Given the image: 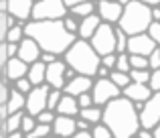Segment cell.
I'll return each mask as SVG.
<instances>
[{"mask_svg": "<svg viewBox=\"0 0 160 138\" xmlns=\"http://www.w3.org/2000/svg\"><path fill=\"white\" fill-rule=\"evenodd\" d=\"M6 118H8V110H6V104L2 102V104H0V124H2Z\"/></svg>", "mask_w": 160, "mask_h": 138, "instance_id": "f5cc1de1", "label": "cell"}, {"mask_svg": "<svg viewBox=\"0 0 160 138\" xmlns=\"http://www.w3.org/2000/svg\"><path fill=\"white\" fill-rule=\"evenodd\" d=\"M22 27H24V24H20V23H16V24H12V27H8L4 41H6V43H16V45H18V43H20V39L24 37Z\"/></svg>", "mask_w": 160, "mask_h": 138, "instance_id": "d4e9b609", "label": "cell"}, {"mask_svg": "<svg viewBox=\"0 0 160 138\" xmlns=\"http://www.w3.org/2000/svg\"><path fill=\"white\" fill-rule=\"evenodd\" d=\"M122 4L118 0H98L95 2V12L102 18V23H109V24H118L122 14Z\"/></svg>", "mask_w": 160, "mask_h": 138, "instance_id": "8fae6325", "label": "cell"}, {"mask_svg": "<svg viewBox=\"0 0 160 138\" xmlns=\"http://www.w3.org/2000/svg\"><path fill=\"white\" fill-rule=\"evenodd\" d=\"M91 85H93V77H89V75H81V73H75L69 81H65L63 91H65V94H69V95H79V94H83V91H89Z\"/></svg>", "mask_w": 160, "mask_h": 138, "instance_id": "2e32d148", "label": "cell"}, {"mask_svg": "<svg viewBox=\"0 0 160 138\" xmlns=\"http://www.w3.org/2000/svg\"><path fill=\"white\" fill-rule=\"evenodd\" d=\"M6 95H8V79L2 75V71H0V104L6 102Z\"/></svg>", "mask_w": 160, "mask_h": 138, "instance_id": "7bdbcfd3", "label": "cell"}, {"mask_svg": "<svg viewBox=\"0 0 160 138\" xmlns=\"http://www.w3.org/2000/svg\"><path fill=\"white\" fill-rule=\"evenodd\" d=\"M77 126H75V116H65V114H55V120L51 122V134L55 136H73Z\"/></svg>", "mask_w": 160, "mask_h": 138, "instance_id": "9a60e30c", "label": "cell"}, {"mask_svg": "<svg viewBox=\"0 0 160 138\" xmlns=\"http://www.w3.org/2000/svg\"><path fill=\"white\" fill-rule=\"evenodd\" d=\"M113 33H116V53H128L126 51V47H128V35L118 24L113 27Z\"/></svg>", "mask_w": 160, "mask_h": 138, "instance_id": "484cf974", "label": "cell"}, {"mask_svg": "<svg viewBox=\"0 0 160 138\" xmlns=\"http://www.w3.org/2000/svg\"><path fill=\"white\" fill-rule=\"evenodd\" d=\"M118 2H120V4H122V6H124V4H128V2H130V0H118Z\"/></svg>", "mask_w": 160, "mask_h": 138, "instance_id": "91938a15", "label": "cell"}, {"mask_svg": "<svg viewBox=\"0 0 160 138\" xmlns=\"http://www.w3.org/2000/svg\"><path fill=\"white\" fill-rule=\"evenodd\" d=\"M128 59H130V69H148V57L146 55L128 53Z\"/></svg>", "mask_w": 160, "mask_h": 138, "instance_id": "83f0119b", "label": "cell"}, {"mask_svg": "<svg viewBox=\"0 0 160 138\" xmlns=\"http://www.w3.org/2000/svg\"><path fill=\"white\" fill-rule=\"evenodd\" d=\"M75 138H91V130H75V134H73Z\"/></svg>", "mask_w": 160, "mask_h": 138, "instance_id": "816d5d0a", "label": "cell"}, {"mask_svg": "<svg viewBox=\"0 0 160 138\" xmlns=\"http://www.w3.org/2000/svg\"><path fill=\"white\" fill-rule=\"evenodd\" d=\"M55 114H65V116H77L79 114V106H77V98L69 95L63 91L61 100L55 106Z\"/></svg>", "mask_w": 160, "mask_h": 138, "instance_id": "ffe728a7", "label": "cell"}, {"mask_svg": "<svg viewBox=\"0 0 160 138\" xmlns=\"http://www.w3.org/2000/svg\"><path fill=\"white\" fill-rule=\"evenodd\" d=\"M4 104H6L8 114L24 110V94H20L16 87H8V95H6V102Z\"/></svg>", "mask_w": 160, "mask_h": 138, "instance_id": "44dd1931", "label": "cell"}, {"mask_svg": "<svg viewBox=\"0 0 160 138\" xmlns=\"http://www.w3.org/2000/svg\"><path fill=\"white\" fill-rule=\"evenodd\" d=\"M160 67V47H156L152 53L148 55V69H158Z\"/></svg>", "mask_w": 160, "mask_h": 138, "instance_id": "ab89813d", "label": "cell"}, {"mask_svg": "<svg viewBox=\"0 0 160 138\" xmlns=\"http://www.w3.org/2000/svg\"><path fill=\"white\" fill-rule=\"evenodd\" d=\"M158 6H160V4H158Z\"/></svg>", "mask_w": 160, "mask_h": 138, "instance_id": "be15d7a7", "label": "cell"}, {"mask_svg": "<svg viewBox=\"0 0 160 138\" xmlns=\"http://www.w3.org/2000/svg\"><path fill=\"white\" fill-rule=\"evenodd\" d=\"M65 61L63 59H55L51 63H47L45 67V83L49 87H57V89H63L65 85Z\"/></svg>", "mask_w": 160, "mask_h": 138, "instance_id": "7c38bea8", "label": "cell"}, {"mask_svg": "<svg viewBox=\"0 0 160 138\" xmlns=\"http://www.w3.org/2000/svg\"><path fill=\"white\" fill-rule=\"evenodd\" d=\"M61 20H63V27H65L67 31L73 33V35H77V27H79V18H77V16H73L71 12H67Z\"/></svg>", "mask_w": 160, "mask_h": 138, "instance_id": "1f68e13d", "label": "cell"}, {"mask_svg": "<svg viewBox=\"0 0 160 138\" xmlns=\"http://www.w3.org/2000/svg\"><path fill=\"white\" fill-rule=\"evenodd\" d=\"M152 23V14H150V6L140 0H130L122 8L118 27L126 33V35H138V33H146L148 24Z\"/></svg>", "mask_w": 160, "mask_h": 138, "instance_id": "277c9868", "label": "cell"}, {"mask_svg": "<svg viewBox=\"0 0 160 138\" xmlns=\"http://www.w3.org/2000/svg\"><path fill=\"white\" fill-rule=\"evenodd\" d=\"M75 98H77V106H79V108H87V106H91V104H93L89 91H83V94L75 95Z\"/></svg>", "mask_w": 160, "mask_h": 138, "instance_id": "b9f144b4", "label": "cell"}, {"mask_svg": "<svg viewBox=\"0 0 160 138\" xmlns=\"http://www.w3.org/2000/svg\"><path fill=\"white\" fill-rule=\"evenodd\" d=\"M63 61H65V65L73 67L77 73L89 75V77H95V71L99 67V55L93 51L89 41L79 39V37L63 53Z\"/></svg>", "mask_w": 160, "mask_h": 138, "instance_id": "3957f363", "label": "cell"}, {"mask_svg": "<svg viewBox=\"0 0 160 138\" xmlns=\"http://www.w3.org/2000/svg\"><path fill=\"white\" fill-rule=\"evenodd\" d=\"M63 95V89H57V87H51L47 94V108L49 110H55V106H57V102L61 100Z\"/></svg>", "mask_w": 160, "mask_h": 138, "instance_id": "836d02e7", "label": "cell"}, {"mask_svg": "<svg viewBox=\"0 0 160 138\" xmlns=\"http://www.w3.org/2000/svg\"><path fill=\"white\" fill-rule=\"evenodd\" d=\"M138 118H140V126L152 130L160 120V91H152L148 100L144 102L142 110L138 112Z\"/></svg>", "mask_w": 160, "mask_h": 138, "instance_id": "ba28073f", "label": "cell"}, {"mask_svg": "<svg viewBox=\"0 0 160 138\" xmlns=\"http://www.w3.org/2000/svg\"><path fill=\"white\" fill-rule=\"evenodd\" d=\"M89 94H91V100H93L95 106L102 108L103 104L109 102V100L122 95V89L109 77H98V79H93V85H91Z\"/></svg>", "mask_w": 160, "mask_h": 138, "instance_id": "52a82bcc", "label": "cell"}, {"mask_svg": "<svg viewBox=\"0 0 160 138\" xmlns=\"http://www.w3.org/2000/svg\"><path fill=\"white\" fill-rule=\"evenodd\" d=\"M67 6L63 0H35L31 10L32 20H59L67 14Z\"/></svg>", "mask_w": 160, "mask_h": 138, "instance_id": "5b68a950", "label": "cell"}, {"mask_svg": "<svg viewBox=\"0 0 160 138\" xmlns=\"http://www.w3.org/2000/svg\"><path fill=\"white\" fill-rule=\"evenodd\" d=\"M156 47L158 45L148 37V33H138V35L128 37V47H126V51L134 53V55H146L148 57Z\"/></svg>", "mask_w": 160, "mask_h": 138, "instance_id": "30bf717a", "label": "cell"}, {"mask_svg": "<svg viewBox=\"0 0 160 138\" xmlns=\"http://www.w3.org/2000/svg\"><path fill=\"white\" fill-rule=\"evenodd\" d=\"M89 45L99 57L106 53H116V33H113V24L109 23H99L95 33L89 37Z\"/></svg>", "mask_w": 160, "mask_h": 138, "instance_id": "8992f818", "label": "cell"}, {"mask_svg": "<svg viewBox=\"0 0 160 138\" xmlns=\"http://www.w3.org/2000/svg\"><path fill=\"white\" fill-rule=\"evenodd\" d=\"M108 77L112 79V81L116 83V85L120 87V89H122L124 85H128V83H130V75L126 73V71H118V69H112V71H109V75H108Z\"/></svg>", "mask_w": 160, "mask_h": 138, "instance_id": "4316f807", "label": "cell"}, {"mask_svg": "<svg viewBox=\"0 0 160 138\" xmlns=\"http://www.w3.org/2000/svg\"><path fill=\"white\" fill-rule=\"evenodd\" d=\"M35 118H37V122H41V124H51L53 120H55V110L45 108V110H41L39 114L35 116Z\"/></svg>", "mask_w": 160, "mask_h": 138, "instance_id": "74e56055", "label": "cell"}, {"mask_svg": "<svg viewBox=\"0 0 160 138\" xmlns=\"http://www.w3.org/2000/svg\"><path fill=\"white\" fill-rule=\"evenodd\" d=\"M150 89L152 91H160V67L150 71V81H148Z\"/></svg>", "mask_w": 160, "mask_h": 138, "instance_id": "f35d334b", "label": "cell"}, {"mask_svg": "<svg viewBox=\"0 0 160 138\" xmlns=\"http://www.w3.org/2000/svg\"><path fill=\"white\" fill-rule=\"evenodd\" d=\"M31 10H32V0H6V14L14 16L16 23L20 24L31 20Z\"/></svg>", "mask_w": 160, "mask_h": 138, "instance_id": "4fadbf2b", "label": "cell"}, {"mask_svg": "<svg viewBox=\"0 0 160 138\" xmlns=\"http://www.w3.org/2000/svg\"><path fill=\"white\" fill-rule=\"evenodd\" d=\"M146 33H148V37L160 47V20H152L148 24V28H146Z\"/></svg>", "mask_w": 160, "mask_h": 138, "instance_id": "e575fe53", "label": "cell"}, {"mask_svg": "<svg viewBox=\"0 0 160 138\" xmlns=\"http://www.w3.org/2000/svg\"><path fill=\"white\" fill-rule=\"evenodd\" d=\"M130 81H138V83H148L150 81V69H130Z\"/></svg>", "mask_w": 160, "mask_h": 138, "instance_id": "f1b7e54d", "label": "cell"}, {"mask_svg": "<svg viewBox=\"0 0 160 138\" xmlns=\"http://www.w3.org/2000/svg\"><path fill=\"white\" fill-rule=\"evenodd\" d=\"M32 2H35V0H32Z\"/></svg>", "mask_w": 160, "mask_h": 138, "instance_id": "6125c7cd", "label": "cell"}, {"mask_svg": "<svg viewBox=\"0 0 160 138\" xmlns=\"http://www.w3.org/2000/svg\"><path fill=\"white\" fill-rule=\"evenodd\" d=\"M8 61V53H6V41H0V71H2L4 63Z\"/></svg>", "mask_w": 160, "mask_h": 138, "instance_id": "f6af8a7d", "label": "cell"}, {"mask_svg": "<svg viewBox=\"0 0 160 138\" xmlns=\"http://www.w3.org/2000/svg\"><path fill=\"white\" fill-rule=\"evenodd\" d=\"M140 2L148 4V6H158V4H160V0H140Z\"/></svg>", "mask_w": 160, "mask_h": 138, "instance_id": "6f0895ef", "label": "cell"}, {"mask_svg": "<svg viewBox=\"0 0 160 138\" xmlns=\"http://www.w3.org/2000/svg\"><path fill=\"white\" fill-rule=\"evenodd\" d=\"M49 134H51V124H41V122H37L32 126V130L27 132L28 138H39V136H49Z\"/></svg>", "mask_w": 160, "mask_h": 138, "instance_id": "f546056e", "label": "cell"}, {"mask_svg": "<svg viewBox=\"0 0 160 138\" xmlns=\"http://www.w3.org/2000/svg\"><path fill=\"white\" fill-rule=\"evenodd\" d=\"M99 63L108 69H113L116 67V53H106V55L99 57Z\"/></svg>", "mask_w": 160, "mask_h": 138, "instance_id": "60d3db41", "label": "cell"}, {"mask_svg": "<svg viewBox=\"0 0 160 138\" xmlns=\"http://www.w3.org/2000/svg\"><path fill=\"white\" fill-rule=\"evenodd\" d=\"M12 87H16V89L20 91V94H24L27 95L28 91H31V87H32V83L28 81V77L24 75V77H18L16 81H12Z\"/></svg>", "mask_w": 160, "mask_h": 138, "instance_id": "8d00e7d4", "label": "cell"}, {"mask_svg": "<svg viewBox=\"0 0 160 138\" xmlns=\"http://www.w3.org/2000/svg\"><path fill=\"white\" fill-rule=\"evenodd\" d=\"M136 136H140V138H152V130H148V128H138V132H136Z\"/></svg>", "mask_w": 160, "mask_h": 138, "instance_id": "681fc988", "label": "cell"}, {"mask_svg": "<svg viewBox=\"0 0 160 138\" xmlns=\"http://www.w3.org/2000/svg\"><path fill=\"white\" fill-rule=\"evenodd\" d=\"M152 136H154V138H160V120H158L156 126L152 128Z\"/></svg>", "mask_w": 160, "mask_h": 138, "instance_id": "9f6ffc18", "label": "cell"}, {"mask_svg": "<svg viewBox=\"0 0 160 138\" xmlns=\"http://www.w3.org/2000/svg\"><path fill=\"white\" fill-rule=\"evenodd\" d=\"M118 71H130V59H128V53H116V67Z\"/></svg>", "mask_w": 160, "mask_h": 138, "instance_id": "d590c367", "label": "cell"}, {"mask_svg": "<svg viewBox=\"0 0 160 138\" xmlns=\"http://www.w3.org/2000/svg\"><path fill=\"white\" fill-rule=\"evenodd\" d=\"M27 69H28V63H24L22 59L18 57H8V61L4 63L2 67V75L8 79V81H16L18 77H24L27 75Z\"/></svg>", "mask_w": 160, "mask_h": 138, "instance_id": "ac0fdd59", "label": "cell"}, {"mask_svg": "<svg viewBox=\"0 0 160 138\" xmlns=\"http://www.w3.org/2000/svg\"><path fill=\"white\" fill-rule=\"evenodd\" d=\"M8 31V23H6V12H0V41H4Z\"/></svg>", "mask_w": 160, "mask_h": 138, "instance_id": "ee69618b", "label": "cell"}, {"mask_svg": "<svg viewBox=\"0 0 160 138\" xmlns=\"http://www.w3.org/2000/svg\"><path fill=\"white\" fill-rule=\"evenodd\" d=\"M91 138H112V132L103 122H98L91 126Z\"/></svg>", "mask_w": 160, "mask_h": 138, "instance_id": "4dcf8cb0", "label": "cell"}, {"mask_svg": "<svg viewBox=\"0 0 160 138\" xmlns=\"http://www.w3.org/2000/svg\"><path fill=\"white\" fill-rule=\"evenodd\" d=\"M79 118H83V120H87V122L93 126V124H98V122H102V108L99 106H95V104H91V106H87V108H79Z\"/></svg>", "mask_w": 160, "mask_h": 138, "instance_id": "603a6c76", "label": "cell"}, {"mask_svg": "<svg viewBox=\"0 0 160 138\" xmlns=\"http://www.w3.org/2000/svg\"><path fill=\"white\" fill-rule=\"evenodd\" d=\"M122 95H126L132 102H146V100L152 95L148 83H138V81H130L128 85L122 87Z\"/></svg>", "mask_w": 160, "mask_h": 138, "instance_id": "e0dca14e", "label": "cell"}, {"mask_svg": "<svg viewBox=\"0 0 160 138\" xmlns=\"http://www.w3.org/2000/svg\"><path fill=\"white\" fill-rule=\"evenodd\" d=\"M75 126H77L79 130H91V124L87 122V120L79 118V116H75Z\"/></svg>", "mask_w": 160, "mask_h": 138, "instance_id": "bcb514c9", "label": "cell"}, {"mask_svg": "<svg viewBox=\"0 0 160 138\" xmlns=\"http://www.w3.org/2000/svg\"><path fill=\"white\" fill-rule=\"evenodd\" d=\"M0 12H6V0H0Z\"/></svg>", "mask_w": 160, "mask_h": 138, "instance_id": "680465c9", "label": "cell"}, {"mask_svg": "<svg viewBox=\"0 0 160 138\" xmlns=\"http://www.w3.org/2000/svg\"><path fill=\"white\" fill-rule=\"evenodd\" d=\"M45 67H47V63H43V61H32L31 65H28L27 69V77L28 81L32 83V85H41V83H45Z\"/></svg>", "mask_w": 160, "mask_h": 138, "instance_id": "7402d4cb", "label": "cell"}, {"mask_svg": "<svg viewBox=\"0 0 160 138\" xmlns=\"http://www.w3.org/2000/svg\"><path fill=\"white\" fill-rule=\"evenodd\" d=\"M43 63H51V61H55L57 59V55L55 53H47V51H41V57H39Z\"/></svg>", "mask_w": 160, "mask_h": 138, "instance_id": "7dc6e473", "label": "cell"}, {"mask_svg": "<svg viewBox=\"0 0 160 138\" xmlns=\"http://www.w3.org/2000/svg\"><path fill=\"white\" fill-rule=\"evenodd\" d=\"M79 2H83V0H63V4L67 6V10H69L71 6H75V4H79Z\"/></svg>", "mask_w": 160, "mask_h": 138, "instance_id": "11a10c76", "label": "cell"}, {"mask_svg": "<svg viewBox=\"0 0 160 138\" xmlns=\"http://www.w3.org/2000/svg\"><path fill=\"white\" fill-rule=\"evenodd\" d=\"M37 124V118L31 114H27V112H22V118H20V130L24 132V136H27V132L32 130V126Z\"/></svg>", "mask_w": 160, "mask_h": 138, "instance_id": "d6a6232c", "label": "cell"}, {"mask_svg": "<svg viewBox=\"0 0 160 138\" xmlns=\"http://www.w3.org/2000/svg\"><path fill=\"white\" fill-rule=\"evenodd\" d=\"M16 57L18 59H22L24 63L31 65L32 61H39L41 57V47L37 45L35 39H31V37H22L18 43V49H16Z\"/></svg>", "mask_w": 160, "mask_h": 138, "instance_id": "5bb4252c", "label": "cell"}, {"mask_svg": "<svg viewBox=\"0 0 160 138\" xmlns=\"http://www.w3.org/2000/svg\"><path fill=\"white\" fill-rule=\"evenodd\" d=\"M99 23H102V18L98 16V12H91V14H87V16H83V18H79L77 37H79V39L89 41V37L95 33V28L99 27Z\"/></svg>", "mask_w": 160, "mask_h": 138, "instance_id": "d6986e66", "label": "cell"}, {"mask_svg": "<svg viewBox=\"0 0 160 138\" xmlns=\"http://www.w3.org/2000/svg\"><path fill=\"white\" fill-rule=\"evenodd\" d=\"M24 37H31L37 41L41 51L55 53V55H63L69 49V45L77 39V35L69 33L63 27V20H27L22 27Z\"/></svg>", "mask_w": 160, "mask_h": 138, "instance_id": "6da1fadb", "label": "cell"}, {"mask_svg": "<svg viewBox=\"0 0 160 138\" xmlns=\"http://www.w3.org/2000/svg\"><path fill=\"white\" fill-rule=\"evenodd\" d=\"M109 71H112V69L103 67V65L99 63V67H98V71H95V77H108V75H109Z\"/></svg>", "mask_w": 160, "mask_h": 138, "instance_id": "c3c4849f", "label": "cell"}, {"mask_svg": "<svg viewBox=\"0 0 160 138\" xmlns=\"http://www.w3.org/2000/svg\"><path fill=\"white\" fill-rule=\"evenodd\" d=\"M16 49H18V45H16V43H6V53H8V57H14V55H16Z\"/></svg>", "mask_w": 160, "mask_h": 138, "instance_id": "f907efd6", "label": "cell"}, {"mask_svg": "<svg viewBox=\"0 0 160 138\" xmlns=\"http://www.w3.org/2000/svg\"><path fill=\"white\" fill-rule=\"evenodd\" d=\"M51 87L47 83H41V85H32L31 91L24 95V112L31 116H37L41 110L47 108V94Z\"/></svg>", "mask_w": 160, "mask_h": 138, "instance_id": "9c48e42d", "label": "cell"}, {"mask_svg": "<svg viewBox=\"0 0 160 138\" xmlns=\"http://www.w3.org/2000/svg\"><path fill=\"white\" fill-rule=\"evenodd\" d=\"M69 12L73 16H77V18H83V16L91 14V12H95V2L93 0H83V2L75 4V6L69 8Z\"/></svg>", "mask_w": 160, "mask_h": 138, "instance_id": "cb8c5ba5", "label": "cell"}, {"mask_svg": "<svg viewBox=\"0 0 160 138\" xmlns=\"http://www.w3.org/2000/svg\"><path fill=\"white\" fill-rule=\"evenodd\" d=\"M102 122L109 128L113 138H132L136 136L140 128L138 110L134 108V102L126 95L109 100L102 106Z\"/></svg>", "mask_w": 160, "mask_h": 138, "instance_id": "7a4b0ae2", "label": "cell"}, {"mask_svg": "<svg viewBox=\"0 0 160 138\" xmlns=\"http://www.w3.org/2000/svg\"><path fill=\"white\" fill-rule=\"evenodd\" d=\"M150 14L152 20H160V6H150Z\"/></svg>", "mask_w": 160, "mask_h": 138, "instance_id": "db71d44e", "label": "cell"}, {"mask_svg": "<svg viewBox=\"0 0 160 138\" xmlns=\"http://www.w3.org/2000/svg\"><path fill=\"white\" fill-rule=\"evenodd\" d=\"M4 136V132H2V128H0V138H2Z\"/></svg>", "mask_w": 160, "mask_h": 138, "instance_id": "94428289", "label": "cell"}]
</instances>
